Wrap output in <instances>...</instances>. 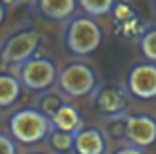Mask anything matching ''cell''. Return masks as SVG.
Listing matches in <instances>:
<instances>
[{
    "label": "cell",
    "instance_id": "cell-1",
    "mask_svg": "<svg viewBox=\"0 0 156 154\" xmlns=\"http://www.w3.org/2000/svg\"><path fill=\"white\" fill-rule=\"evenodd\" d=\"M9 131L15 140L29 145V143H37L40 140L47 138L49 132L53 131V123H51V118L44 114L40 109L26 107L11 114Z\"/></svg>",
    "mask_w": 156,
    "mask_h": 154
},
{
    "label": "cell",
    "instance_id": "cell-2",
    "mask_svg": "<svg viewBox=\"0 0 156 154\" xmlns=\"http://www.w3.org/2000/svg\"><path fill=\"white\" fill-rule=\"evenodd\" d=\"M102 44V29L93 16H73L66 26V45L76 56L93 54Z\"/></svg>",
    "mask_w": 156,
    "mask_h": 154
},
{
    "label": "cell",
    "instance_id": "cell-3",
    "mask_svg": "<svg viewBox=\"0 0 156 154\" xmlns=\"http://www.w3.org/2000/svg\"><path fill=\"white\" fill-rule=\"evenodd\" d=\"M40 42H42V37L35 29H24L11 35L0 49V64L18 65V67L24 65L26 62L37 56Z\"/></svg>",
    "mask_w": 156,
    "mask_h": 154
},
{
    "label": "cell",
    "instance_id": "cell-4",
    "mask_svg": "<svg viewBox=\"0 0 156 154\" xmlns=\"http://www.w3.org/2000/svg\"><path fill=\"white\" fill-rule=\"evenodd\" d=\"M58 87L66 96L83 98V96H89L96 89V75L87 64L75 62L60 71Z\"/></svg>",
    "mask_w": 156,
    "mask_h": 154
},
{
    "label": "cell",
    "instance_id": "cell-5",
    "mask_svg": "<svg viewBox=\"0 0 156 154\" xmlns=\"http://www.w3.org/2000/svg\"><path fill=\"white\" fill-rule=\"evenodd\" d=\"M58 75L60 73L51 58L35 56L29 62H26L24 65H20L18 80L24 87L37 91V93H44L51 89L55 82H58Z\"/></svg>",
    "mask_w": 156,
    "mask_h": 154
},
{
    "label": "cell",
    "instance_id": "cell-6",
    "mask_svg": "<svg viewBox=\"0 0 156 154\" xmlns=\"http://www.w3.org/2000/svg\"><path fill=\"white\" fill-rule=\"evenodd\" d=\"M123 136L133 147L144 149L156 142V120L149 114H131L123 120Z\"/></svg>",
    "mask_w": 156,
    "mask_h": 154
},
{
    "label": "cell",
    "instance_id": "cell-7",
    "mask_svg": "<svg viewBox=\"0 0 156 154\" xmlns=\"http://www.w3.org/2000/svg\"><path fill=\"white\" fill-rule=\"evenodd\" d=\"M127 87L138 100L156 98V64H138L133 65L127 75Z\"/></svg>",
    "mask_w": 156,
    "mask_h": 154
},
{
    "label": "cell",
    "instance_id": "cell-8",
    "mask_svg": "<svg viewBox=\"0 0 156 154\" xmlns=\"http://www.w3.org/2000/svg\"><path fill=\"white\" fill-rule=\"evenodd\" d=\"M94 105H96V111L104 118H118L127 109L125 91L118 85L102 87L94 96Z\"/></svg>",
    "mask_w": 156,
    "mask_h": 154
},
{
    "label": "cell",
    "instance_id": "cell-9",
    "mask_svg": "<svg viewBox=\"0 0 156 154\" xmlns=\"http://www.w3.org/2000/svg\"><path fill=\"white\" fill-rule=\"evenodd\" d=\"M51 123H53V129L67 132L71 136H76L83 129V120L78 113V109L75 105H71L69 102H66L55 114L51 116Z\"/></svg>",
    "mask_w": 156,
    "mask_h": 154
},
{
    "label": "cell",
    "instance_id": "cell-10",
    "mask_svg": "<svg viewBox=\"0 0 156 154\" xmlns=\"http://www.w3.org/2000/svg\"><path fill=\"white\" fill-rule=\"evenodd\" d=\"M78 0H37V11L47 20H71Z\"/></svg>",
    "mask_w": 156,
    "mask_h": 154
},
{
    "label": "cell",
    "instance_id": "cell-11",
    "mask_svg": "<svg viewBox=\"0 0 156 154\" xmlns=\"http://www.w3.org/2000/svg\"><path fill=\"white\" fill-rule=\"evenodd\" d=\"M73 151L76 154H104L105 152V136L98 129H82L75 136Z\"/></svg>",
    "mask_w": 156,
    "mask_h": 154
},
{
    "label": "cell",
    "instance_id": "cell-12",
    "mask_svg": "<svg viewBox=\"0 0 156 154\" xmlns=\"http://www.w3.org/2000/svg\"><path fill=\"white\" fill-rule=\"evenodd\" d=\"M22 94V83L13 75L0 73V109H9L18 102Z\"/></svg>",
    "mask_w": 156,
    "mask_h": 154
},
{
    "label": "cell",
    "instance_id": "cell-13",
    "mask_svg": "<svg viewBox=\"0 0 156 154\" xmlns=\"http://www.w3.org/2000/svg\"><path fill=\"white\" fill-rule=\"evenodd\" d=\"M64 103H66V94H64L62 91H55V89L51 87V89L44 91L38 96V107H37V109H40L44 114H47L51 118Z\"/></svg>",
    "mask_w": 156,
    "mask_h": 154
},
{
    "label": "cell",
    "instance_id": "cell-14",
    "mask_svg": "<svg viewBox=\"0 0 156 154\" xmlns=\"http://www.w3.org/2000/svg\"><path fill=\"white\" fill-rule=\"evenodd\" d=\"M78 5L87 16L96 18V16L107 15L113 9L115 0H78Z\"/></svg>",
    "mask_w": 156,
    "mask_h": 154
},
{
    "label": "cell",
    "instance_id": "cell-15",
    "mask_svg": "<svg viewBox=\"0 0 156 154\" xmlns=\"http://www.w3.org/2000/svg\"><path fill=\"white\" fill-rule=\"evenodd\" d=\"M140 51L147 62L156 64V27L145 31L140 37Z\"/></svg>",
    "mask_w": 156,
    "mask_h": 154
},
{
    "label": "cell",
    "instance_id": "cell-16",
    "mask_svg": "<svg viewBox=\"0 0 156 154\" xmlns=\"http://www.w3.org/2000/svg\"><path fill=\"white\" fill-rule=\"evenodd\" d=\"M49 143H51V147H53L55 151L66 152V151H71V149H73V145H75V136L53 129V131L49 132Z\"/></svg>",
    "mask_w": 156,
    "mask_h": 154
},
{
    "label": "cell",
    "instance_id": "cell-17",
    "mask_svg": "<svg viewBox=\"0 0 156 154\" xmlns=\"http://www.w3.org/2000/svg\"><path fill=\"white\" fill-rule=\"evenodd\" d=\"M0 154H16L15 142L5 134H0Z\"/></svg>",
    "mask_w": 156,
    "mask_h": 154
},
{
    "label": "cell",
    "instance_id": "cell-18",
    "mask_svg": "<svg viewBox=\"0 0 156 154\" xmlns=\"http://www.w3.org/2000/svg\"><path fill=\"white\" fill-rule=\"evenodd\" d=\"M115 154H144L142 152V149H138V147H123V149H118Z\"/></svg>",
    "mask_w": 156,
    "mask_h": 154
},
{
    "label": "cell",
    "instance_id": "cell-19",
    "mask_svg": "<svg viewBox=\"0 0 156 154\" xmlns=\"http://www.w3.org/2000/svg\"><path fill=\"white\" fill-rule=\"evenodd\" d=\"M5 11H7V7H5L4 0H0V26H2V22H4V18H5Z\"/></svg>",
    "mask_w": 156,
    "mask_h": 154
},
{
    "label": "cell",
    "instance_id": "cell-20",
    "mask_svg": "<svg viewBox=\"0 0 156 154\" xmlns=\"http://www.w3.org/2000/svg\"><path fill=\"white\" fill-rule=\"evenodd\" d=\"M33 154H40V152H33Z\"/></svg>",
    "mask_w": 156,
    "mask_h": 154
},
{
    "label": "cell",
    "instance_id": "cell-21",
    "mask_svg": "<svg viewBox=\"0 0 156 154\" xmlns=\"http://www.w3.org/2000/svg\"><path fill=\"white\" fill-rule=\"evenodd\" d=\"M154 4H156V0H154Z\"/></svg>",
    "mask_w": 156,
    "mask_h": 154
}]
</instances>
